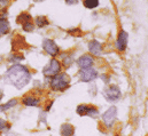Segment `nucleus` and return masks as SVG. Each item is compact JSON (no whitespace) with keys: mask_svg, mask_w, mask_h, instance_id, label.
<instances>
[{"mask_svg":"<svg viewBox=\"0 0 148 136\" xmlns=\"http://www.w3.org/2000/svg\"><path fill=\"white\" fill-rule=\"evenodd\" d=\"M42 48L45 49V52L47 54H49L51 56H56L59 53H60V49L58 47V45L51 40V39H45L42 41Z\"/></svg>","mask_w":148,"mask_h":136,"instance_id":"39448f33","label":"nucleus"},{"mask_svg":"<svg viewBox=\"0 0 148 136\" xmlns=\"http://www.w3.org/2000/svg\"><path fill=\"white\" fill-rule=\"evenodd\" d=\"M93 57L90 56V55H83L82 57H79V60L77 61L78 65L80 69H86V68H91L93 65Z\"/></svg>","mask_w":148,"mask_h":136,"instance_id":"9d476101","label":"nucleus"},{"mask_svg":"<svg viewBox=\"0 0 148 136\" xmlns=\"http://www.w3.org/2000/svg\"><path fill=\"white\" fill-rule=\"evenodd\" d=\"M77 113L79 116H88V117H93L97 118L99 112L94 106H90V105H85V104H80L77 107Z\"/></svg>","mask_w":148,"mask_h":136,"instance_id":"20e7f679","label":"nucleus"},{"mask_svg":"<svg viewBox=\"0 0 148 136\" xmlns=\"http://www.w3.org/2000/svg\"><path fill=\"white\" fill-rule=\"evenodd\" d=\"M22 102L24 105H28V106H36L39 104V100L36 97H32V96H24Z\"/></svg>","mask_w":148,"mask_h":136,"instance_id":"4468645a","label":"nucleus"},{"mask_svg":"<svg viewBox=\"0 0 148 136\" xmlns=\"http://www.w3.org/2000/svg\"><path fill=\"white\" fill-rule=\"evenodd\" d=\"M116 116H117V109H116L115 106H110V107L103 113V116H102V120H103L105 125L108 126V127L111 126V125L114 124L115 119H116Z\"/></svg>","mask_w":148,"mask_h":136,"instance_id":"0eeeda50","label":"nucleus"},{"mask_svg":"<svg viewBox=\"0 0 148 136\" xmlns=\"http://www.w3.org/2000/svg\"><path fill=\"white\" fill-rule=\"evenodd\" d=\"M66 2H67L68 5H76L78 1H77V0H66Z\"/></svg>","mask_w":148,"mask_h":136,"instance_id":"4be33fe9","label":"nucleus"},{"mask_svg":"<svg viewBox=\"0 0 148 136\" xmlns=\"http://www.w3.org/2000/svg\"><path fill=\"white\" fill-rule=\"evenodd\" d=\"M0 99H1V90H0Z\"/></svg>","mask_w":148,"mask_h":136,"instance_id":"393cba45","label":"nucleus"},{"mask_svg":"<svg viewBox=\"0 0 148 136\" xmlns=\"http://www.w3.org/2000/svg\"><path fill=\"white\" fill-rule=\"evenodd\" d=\"M63 60H64V61H63V63H64V65H66V67L70 65V64H71V62H73V58H71L70 56H64V57H63Z\"/></svg>","mask_w":148,"mask_h":136,"instance_id":"aec40b11","label":"nucleus"},{"mask_svg":"<svg viewBox=\"0 0 148 136\" xmlns=\"http://www.w3.org/2000/svg\"><path fill=\"white\" fill-rule=\"evenodd\" d=\"M84 6L88 9H94L99 6V0H84L83 1Z\"/></svg>","mask_w":148,"mask_h":136,"instance_id":"2eb2a0df","label":"nucleus"},{"mask_svg":"<svg viewBox=\"0 0 148 136\" xmlns=\"http://www.w3.org/2000/svg\"><path fill=\"white\" fill-rule=\"evenodd\" d=\"M101 78L103 79V81H105L106 84H107V82H109V79H108L109 77H108V75H106V74H103V75H101Z\"/></svg>","mask_w":148,"mask_h":136,"instance_id":"5701e85b","label":"nucleus"},{"mask_svg":"<svg viewBox=\"0 0 148 136\" xmlns=\"http://www.w3.org/2000/svg\"><path fill=\"white\" fill-rule=\"evenodd\" d=\"M88 50L92 55H95V56H99L102 52V47H101V44L97 40H92L88 42Z\"/></svg>","mask_w":148,"mask_h":136,"instance_id":"9b49d317","label":"nucleus"},{"mask_svg":"<svg viewBox=\"0 0 148 136\" xmlns=\"http://www.w3.org/2000/svg\"><path fill=\"white\" fill-rule=\"evenodd\" d=\"M79 75H80V80L83 82H88V81H92V80H94L97 78L98 72L94 69L86 68V69H82V71L79 72Z\"/></svg>","mask_w":148,"mask_h":136,"instance_id":"423d86ee","label":"nucleus"},{"mask_svg":"<svg viewBox=\"0 0 148 136\" xmlns=\"http://www.w3.org/2000/svg\"><path fill=\"white\" fill-rule=\"evenodd\" d=\"M23 25V30L25 31V32H31L34 29H35V25L29 21V22H25V23H23L22 24Z\"/></svg>","mask_w":148,"mask_h":136,"instance_id":"6ab92c4d","label":"nucleus"},{"mask_svg":"<svg viewBox=\"0 0 148 136\" xmlns=\"http://www.w3.org/2000/svg\"><path fill=\"white\" fill-rule=\"evenodd\" d=\"M103 93H105L106 99L108 101H111V102L117 101L121 97V90H119V88L117 86H110V87L106 88Z\"/></svg>","mask_w":148,"mask_h":136,"instance_id":"6e6552de","label":"nucleus"},{"mask_svg":"<svg viewBox=\"0 0 148 136\" xmlns=\"http://www.w3.org/2000/svg\"><path fill=\"white\" fill-rule=\"evenodd\" d=\"M16 104H17V100H10L8 103H6V104H3V105L0 106V111H6V110L15 106Z\"/></svg>","mask_w":148,"mask_h":136,"instance_id":"a211bd4d","label":"nucleus"},{"mask_svg":"<svg viewBox=\"0 0 148 136\" xmlns=\"http://www.w3.org/2000/svg\"><path fill=\"white\" fill-rule=\"evenodd\" d=\"M60 71H61L60 62L56 61L55 58H53V60L49 62V64L45 68V70H44V74H45L46 77H54V75L59 74Z\"/></svg>","mask_w":148,"mask_h":136,"instance_id":"7ed1b4c3","label":"nucleus"},{"mask_svg":"<svg viewBox=\"0 0 148 136\" xmlns=\"http://www.w3.org/2000/svg\"><path fill=\"white\" fill-rule=\"evenodd\" d=\"M36 24H37L39 28H44L46 25H48V21L45 16H38L36 18Z\"/></svg>","mask_w":148,"mask_h":136,"instance_id":"f3484780","label":"nucleus"},{"mask_svg":"<svg viewBox=\"0 0 148 136\" xmlns=\"http://www.w3.org/2000/svg\"><path fill=\"white\" fill-rule=\"evenodd\" d=\"M8 127H9V125H8L5 120L0 119V131H3L5 128H8Z\"/></svg>","mask_w":148,"mask_h":136,"instance_id":"412c9836","label":"nucleus"},{"mask_svg":"<svg viewBox=\"0 0 148 136\" xmlns=\"http://www.w3.org/2000/svg\"><path fill=\"white\" fill-rule=\"evenodd\" d=\"M69 82H70V79L66 73H59L52 78L51 88L53 90H64L68 88Z\"/></svg>","mask_w":148,"mask_h":136,"instance_id":"f03ea898","label":"nucleus"},{"mask_svg":"<svg viewBox=\"0 0 148 136\" xmlns=\"http://www.w3.org/2000/svg\"><path fill=\"white\" fill-rule=\"evenodd\" d=\"M9 31V23L6 17L0 18V34H6Z\"/></svg>","mask_w":148,"mask_h":136,"instance_id":"ddd939ff","label":"nucleus"},{"mask_svg":"<svg viewBox=\"0 0 148 136\" xmlns=\"http://www.w3.org/2000/svg\"><path fill=\"white\" fill-rule=\"evenodd\" d=\"M30 72L29 70L23 67V65H13L12 68H9V70L6 72V79L7 81L15 86L17 89L23 88L25 85H28V82L30 81Z\"/></svg>","mask_w":148,"mask_h":136,"instance_id":"f257e3e1","label":"nucleus"},{"mask_svg":"<svg viewBox=\"0 0 148 136\" xmlns=\"http://www.w3.org/2000/svg\"><path fill=\"white\" fill-rule=\"evenodd\" d=\"M34 1H36V2H40V1H44V0H34Z\"/></svg>","mask_w":148,"mask_h":136,"instance_id":"b1692460","label":"nucleus"},{"mask_svg":"<svg viewBox=\"0 0 148 136\" xmlns=\"http://www.w3.org/2000/svg\"><path fill=\"white\" fill-rule=\"evenodd\" d=\"M127 38H129V34L126 33L124 30H121L118 32V37H117V40H116V48L119 52H124L126 49Z\"/></svg>","mask_w":148,"mask_h":136,"instance_id":"1a4fd4ad","label":"nucleus"},{"mask_svg":"<svg viewBox=\"0 0 148 136\" xmlns=\"http://www.w3.org/2000/svg\"><path fill=\"white\" fill-rule=\"evenodd\" d=\"M16 21H17V23H20V24H23V23H25V22L31 21V15L28 14V13H23V14H21V15L16 18Z\"/></svg>","mask_w":148,"mask_h":136,"instance_id":"dca6fc26","label":"nucleus"},{"mask_svg":"<svg viewBox=\"0 0 148 136\" xmlns=\"http://www.w3.org/2000/svg\"><path fill=\"white\" fill-rule=\"evenodd\" d=\"M74 134V127L69 124H64L61 127V135L62 136H73Z\"/></svg>","mask_w":148,"mask_h":136,"instance_id":"f8f14e48","label":"nucleus"}]
</instances>
